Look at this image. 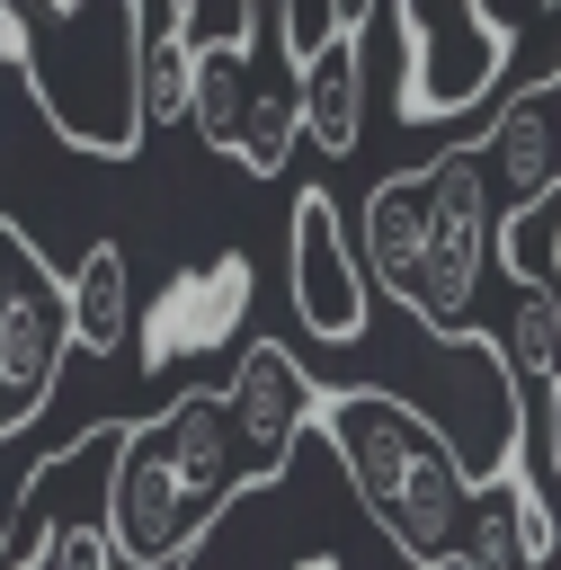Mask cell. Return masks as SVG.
<instances>
[{"instance_id":"9c48e42d","label":"cell","mask_w":561,"mask_h":570,"mask_svg":"<svg viewBox=\"0 0 561 570\" xmlns=\"http://www.w3.org/2000/svg\"><path fill=\"white\" fill-rule=\"evenodd\" d=\"M508 374H516V401H525V463L561 499V303L552 294L516 303V321H508Z\"/></svg>"},{"instance_id":"2e32d148","label":"cell","mask_w":561,"mask_h":570,"mask_svg":"<svg viewBox=\"0 0 561 570\" xmlns=\"http://www.w3.org/2000/svg\"><path fill=\"white\" fill-rule=\"evenodd\" d=\"M294 142H303V62H258V89H249V116H240V151L232 160L249 178H285V151Z\"/></svg>"},{"instance_id":"6da1fadb","label":"cell","mask_w":561,"mask_h":570,"mask_svg":"<svg viewBox=\"0 0 561 570\" xmlns=\"http://www.w3.org/2000/svg\"><path fill=\"white\" fill-rule=\"evenodd\" d=\"M321 436H329L356 508L383 525V543L410 570L472 561V463L454 454V436L427 410H410L401 392H374V383H329Z\"/></svg>"},{"instance_id":"ffe728a7","label":"cell","mask_w":561,"mask_h":570,"mask_svg":"<svg viewBox=\"0 0 561 570\" xmlns=\"http://www.w3.org/2000/svg\"><path fill=\"white\" fill-rule=\"evenodd\" d=\"M374 9H383V0H321V36H356V45H365Z\"/></svg>"},{"instance_id":"3957f363","label":"cell","mask_w":561,"mask_h":570,"mask_svg":"<svg viewBox=\"0 0 561 570\" xmlns=\"http://www.w3.org/2000/svg\"><path fill=\"white\" fill-rule=\"evenodd\" d=\"M107 534L125 552V570H187V552L214 534V517L196 508L160 419H125L116 428V463H107Z\"/></svg>"},{"instance_id":"8fae6325","label":"cell","mask_w":561,"mask_h":570,"mask_svg":"<svg viewBox=\"0 0 561 570\" xmlns=\"http://www.w3.org/2000/svg\"><path fill=\"white\" fill-rule=\"evenodd\" d=\"M160 436H169V454H178V472H187L196 508L223 525V508L249 490V463H240V428H232V401H223L214 383H196V392H178V401L160 410Z\"/></svg>"},{"instance_id":"7a4b0ae2","label":"cell","mask_w":561,"mask_h":570,"mask_svg":"<svg viewBox=\"0 0 561 570\" xmlns=\"http://www.w3.org/2000/svg\"><path fill=\"white\" fill-rule=\"evenodd\" d=\"M490 151L481 142H454L427 160V223H419V285H410V312L436 330V338H463L472 321V294L490 276V249H508V214L490 196Z\"/></svg>"},{"instance_id":"52a82bcc","label":"cell","mask_w":561,"mask_h":570,"mask_svg":"<svg viewBox=\"0 0 561 570\" xmlns=\"http://www.w3.org/2000/svg\"><path fill=\"white\" fill-rule=\"evenodd\" d=\"M321 392H329V383H312L294 347H276V338H249V347H240L223 401H232V428H240V463H249V481H285L303 428H321Z\"/></svg>"},{"instance_id":"5b68a950","label":"cell","mask_w":561,"mask_h":570,"mask_svg":"<svg viewBox=\"0 0 561 570\" xmlns=\"http://www.w3.org/2000/svg\"><path fill=\"white\" fill-rule=\"evenodd\" d=\"M285 285H294V321H303L312 338L347 347V338L374 330V267H365V249H347V223H338V196H329V187H303V196H294Z\"/></svg>"},{"instance_id":"5bb4252c","label":"cell","mask_w":561,"mask_h":570,"mask_svg":"<svg viewBox=\"0 0 561 570\" xmlns=\"http://www.w3.org/2000/svg\"><path fill=\"white\" fill-rule=\"evenodd\" d=\"M419 223H427V169H392L356 223V249L392 303H410V285H419Z\"/></svg>"},{"instance_id":"ba28073f","label":"cell","mask_w":561,"mask_h":570,"mask_svg":"<svg viewBox=\"0 0 561 570\" xmlns=\"http://www.w3.org/2000/svg\"><path fill=\"white\" fill-rule=\"evenodd\" d=\"M552 543H561L552 490L525 472V454L472 481V561L463 570H552Z\"/></svg>"},{"instance_id":"e0dca14e","label":"cell","mask_w":561,"mask_h":570,"mask_svg":"<svg viewBox=\"0 0 561 570\" xmlns=\"http://www.w3.org/2000/svg\"><path fill=\"white\" fill-rule=\"evenodd\" d=\"M36 570H125V552H116L107 517L98 525H45L36 534Z\"/></svg>"},{"instance_id":"9a60e30c","label":"cell","mask_w":561,"mask_h":570,"mask_svg":"<svg viewBox=\"0 0 561 570\" xmlns=\"http://www.w3.org/2000/svg\"><path fill=\"white\" fill-rule=\"evenodd\" d=\"M249 89H258L249 45H240V36H205V45H196V71H187V125H196L205 151H240Z\"/></svg>"},{"instance_id":"30bf717a","label":"cell","mask_w":561,"mask_h":570,"mask_svg":"<svg viewBox=\"0 0 561 570\" xmlns=\"http://www.w3.org/2000/svg\"><path fill=\"white\" fill-rule=\"evenodd\" d=\"M481 151H490V178H499V214H508V223L543 214V205H552V187H561V125H552V89L508 98V107H499V125L481 134Z\"/></svg>"},{"instance_id":"603a6c76","label":"cell","mask_w":561,"mask_h":570,"mask_svg":"<svg viewBox=\"0 0 561 570\" xmlns=\"http://www.w3.org/2000/svg\"><path fill=\"white\" fill-rule=\"evenodd\" d=\"M543 89H552V125H561V80H543Z\"/></svg>"},{"instance_id":"8992f818","label":"cell","mask_w":561,"mask_h":570,"mask_svg":"<svg viewBox=\"0 0 561 570\" xmlns=\"http://www.w3.org/2000/svg\"><path fill=\"white\" fill-rule=\"evenodd\" d=\"M240 321H249V258L223 249V258H205V267H178V276L142 303L134 356H142V374H178V365L214 356Z\"/></svg>"},{"instance_id":"d6986e66","label":"cell","mask_w":561,"mask_h":570,"mask_svg":"<svg viewBox=\"0 0 561 570\" xmlns=\"http://www.w3.org/2000/svg\"><path fill=\"white\" fill-rule=\"evenodd\" d=\"M525 240H543L534 258H525V276L561 303V232H552V214H525V223H508V249H525Z\"/></svg>"},{"instance_id":"ac0fdd59","label":"cell","mask_w":561,"mask_h":570,"mask_svg":"<svg viewBox=\"0 0 561 570\" xmlns=\"http://www.w3.org/2000/svg\"><path fill=\"white\" fill-rule=\"evenodd\" d=\"M240 45L258 62H294V0H240Z\"/></svg>"},{"instance_id":"44dd1931","label":"cell","mask_w":561,"mask_h":570,"mask_svg":"<svg viewBox=\"0 0 561 570\" xmlns=\"http://www.w3.org/2000/svg\"><path fill=\"white\" fill-rule=\"evenodd\" d=\"M543 9H552V0H481V18H490L499 36H525V27L543 18Z\"/></svg>"},{"instance_id":"277c9868","label":"cell","mask_w":561,"mask_h":570,"mask_svg":"<svg viewBox=\"0 0 561 570\" xmlns=\"http://www.w3.org/2000/svg\"><path fill=\"white\" fill-rule=\"evenodd\" d=\"M508 80V36L481 0H401V116L445 125Z\"/></svg>"},{"instance_id":"4fadbf2b","label":"cell","mask_w":561,"mask_h":570,"mask_svg":"<svg viewBox=\"0 0 561 570\" xmlns=\"http://www.w3.org/2000/svg\"><path fill=\"white\" fill-rule=\"evenodd\" d=\"M303 134L329 160H347L365 142V45L356 36H321L303 53Z\"/></svg>"},{"instance_id":"7c38bea8","label":"cell","mask_w":561,"mask_h":570,"mask_svg":"<svg viewBox=\"0 0 561 570\" xmlns=\"http://www.w3.org/2000/svg\"><path fill=\"white\" fill-rule=\"evenodd\" d=\"M62 303H71V347H89V356H116L125 338H134V258H125V240H89L71 267H62Z\"/></svg>"},{"instance_id":"7402d4cb","label":"cell","mask_w":561,"mask_h":570,"mask_svg":"<svg viewBox=\"0 0 561 570\" xmlns=\"http://www.w3.org/2000/svg\"><path fill=\"white\" fill-rule=\"evenodd\" d=\"M0 53H18V9L0 0Z\"/></svg>"}]
</instances>
